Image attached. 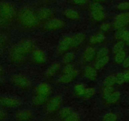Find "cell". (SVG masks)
<instances>
[{
	"mask_svg": "<svg viewBox=\"0 0 129 121\" xmlns=\"http://www.w3.org/2000/svg\"><path fill=\"white\" fill-rule=\"evenodd\" d=\"M34 42L30 39H23L13 45L9 51V59L14 64H20L26 60V55L32 54L35 50Z\"/></svg>",
	"mask_w": 129,
	"mask_h": 121,
	"instance_id": "cell-1",
	"label": "cell"
},
{
	"mask_svg": "<svg viewBox=\"0 0 129 121\" xmlns=\"http://www.w3.org/2000/svg\"><path fill=\"white\" fill-rule=\"evenodd\" d=\"M18 21L19 24L25 28H33L39 24L37 14L30 8H23L18 14Z\"/></svg>",
	"mask_w": 129,
	"mask_h": 121,
	"instance_id": "cell-2",
	"label": "cell"
},
{
	"mask_svg": "<svg viewBox=\"0 0 129 121\" xmlns=\"http://www.w3.org/2000/svg\"><path fill=\"white\" fill-rule=\"evenodd\" d=\"M15 9L9 3H3L0 5V23L6 25L10 23L15 16Z\"/></svg>",
	"mask_w": 129,
	"mask_h": 121,
	"instance_id": "cell-3",
	"label": "cell"
},
{
	"mask_svg": "<svg viewBox=\"0 0 129 121\" xmlns=\"http://www.w3.org/2000/svg\"><path fill=\"white\" fill-rule=\"evenodd\" d=\"M91 16L96 21H103L105 19V13L104 8L100 4V3L94 2L91 4L89 6Z\"/></svg>",
	"mask_w": 129,
	"mask_h": 121,
	"instance_id": "cell-4",
	"label": "cell"
},
{
	"mask_svg": "<svg viewBox=\"0 0 129 121\" xmlns=\"http://www.w3.org/2000/svg\"><path fill=\"white\" fill-rule=\"evenodd\" d=\"M10 80L13 84L19 88L23 89H27L31 86L30 79L25 75L20 74H13L10 78Z\"/></svg>",
	"mask_w": 129,
	"mask_h": 121,
	"instance_id": "cell-5",
	"label": "cell"
},
{
	"mask_svg": "<svg viewBox=\"0 0 129 121\" xmlns=\"http://www.w3.org/2000/svg\"><path fill=\"white\" fill-rule=\"evenodd\" d=\"M22 103L18 98L10 96H0V106L3 108H15L19 107Z\"/></svg>",
	"mask_w": 129,
	"mask_h": 121,
	"instance_id": "cell-6",
	"label": "cell"
},
{
	"mask_svg": "<svg viewBox=\"0 0 129 121\" xmlns=\"http://www.w3.org/2000/svg\"><path fill=\"white\" fill-rule=\"evenodd\" d=\"M129 24V12L125 11L118 14L115 17L113 22L114 28L117 30L125 28Z\"/></svg>",
	"mask_w": 129,
	"mask_h": 121,
	"instance_id": "cell-7",
	"label": "cell"
},
{
	"mask_svg": "<svg viewBox=\"0 0 129 121\" xmlns=\"http://www.w3.org/2000/svg\"><path fill=\"white\" fill-rule=\"evenodd\" d=\"M65 21L60 18H51L47 20L44 25V29L47 31H54L65 27Z\"/></svg>",
	"mask_w": 129,
	"mask_h": 121,
	"instance_id": "cell-8",
	"label": "cell"
},
{
	"mask_svg": "<svg viewBox=\"0 0 129 121\" xmlns=\"http://www.w3.org/2000/svg\"><path fill=\"white\" fill-rule=\"evenodd\" d=\"M62 102V98L60 95H56L50 98L46 105V111L49 113H54L60 109Z\"/></svg>",
	"mask_w": 129,
	"mask_h": 121,
	"instance_id": "cell-9",
	"label": "cell"
},
{
	"mask_svg": "<svg viewBox=\"0 0 129 121\" xmlns=\"http://www.w3.org/2000/svg\"><path fill=\"white\" fill-rule=\"evenodd\" d=\"M52 92V88L50 84L45 82L40 83L37 86L35 91V95L49 98Z\"/></svg>",
	"mask_w": 129,
	"mask_h": 121,
	"instance_id": "cell-10",
	"label": "cell"
},
{
	"mask_svg": "<svg viewBox=\"0 0 129 121\" xmlns=\"http://www.w3.org/2000/svg\"><path fill=\"white\" fill-rule=\"evenodd\" d=\"M72 47V37L66 36L59 42L57 46V53L59 54H64Z\"/></svg>",
	"mask_w": 129,
	"mask_h": 121,
	"instance_id": "cell-11",
	"label": "cell"
},
{
	"mask_svg": "<svg viewBox=\"0 0 129 121\" xmlns=\"http://www.w3.org/2000/svg\"><path fill=\"white\" fill-rule=\"evenodd\" d=\"M15 117L17 121H30L34 118V114L31 110L21 109L16 112Z\"/></svg>",
	"mask_w": 129,
	"mask_h": 121,
	"instance_id": "cell-12",
	"label": "cell"
},
{
	"mask_svg": "<svg viewBox=\"0 0 129 121\" xmlns=\"http://www.w3.org/2000/svg\"><path fill=\"white\" fill-rule=\"evenodd\" d=\"M32 59L37 64H43L47 60V55L41 49H35L32 53Z\"/></svg>",
	"mask_w": 129,
	"mask_h": 121,
	"instance_id": "cell-13",
	"label": "cell"
},
{
	"mask_svg": "<svg viewBox=\"0 0 129 121\" xmlns=\"http://www.w3.org/2000/svg\"><path fill=\"white\" fill-rule=\"evenodd\" d=\"M96 52L92 46H88L84 49L83 55V60L84 63H90L96 58Z\"/></svg>",
	"mask_w": 129,
	"mask_h": 121,
	"instance_id": "cell-14",
	"label": "cell"
},
{
	"mask_svg": "<svg viewBox=\"0 0 129 121\" xmlns=\"http://www.w3.org/2000/svg\"><path fill=\"white\" fill-rule=\"evenodd\" d=\"M37 16L39 21H45L50 20L53 16V11L51 9L47 8H43L40 9L37 13Z\"/></svg>",
	"mask_w": 129,
	"mask_h": 121,
	"instance_id": "cell-15",
	"label": "cell"
},
{
	"mask_svg": "<svg viewBox=\"0 0 129 121\" xmlns=\"http://www.w3.org/2000/svg\"><path fill=\"white\" fill-rule=\"evenodd\" d=\"M78 75V71L77 69H75L73 72L66 74H62L59 79V82L62 84H68L73 82Z\"/></svg>",
	"mask_w": 129,
	"mask_h": 121,
	"instance_id": "cell-16",
	"label": "cell"
},
{
	"mask_svg": "<svg viewBox=\"0 0 129 121\" xmlns=\"http://www.w3.org/2000/svg\"><path fill=\"white\" fill-rule=\"evenodd\" d=\"M84 74L86 78L91 81H94L98 78V72L94 67L87 66L84 69Z\"/></svg>",
	"mask_w": 129,
	"mask_h": 121,
	"instance_id": "cell-17",
	"label": "cell"
},
{
	"mask_svg": "<svg viewBox=\"0 0 129 121\" xmlns=\"http://www.w3.org/2000/svg\"><path fill=\"white\" fill-rule=\"evenodd\" d=\"M115 38L118 40H122L126 45L129 42V30L125 28L117 30L115 33Z\"/></svg>",
	"mask_w": 129,
	"mask_h": 121,
	"instance_id": "cell-18",
	"label": "cell"
},
{
	"mask_svg": "<svg viewBox=\"0 0 129 121\" xmlns=\"http://www.w3.org/2000/svg\"><path fill=\"white\" fill-rule=\"evenodd\" d=\"M64 15L68 20L72 21H78L80 18V14L77 10L73 8H68L64 11Z\"/></svg>",
	"mask_w": 129,
	"mask_h": 121,
	"instance_id": "cell-19",
	"label": "cell"
},
{
	"mask_svg": "<svg viewBox=\"0 0 129 121\" xmlns=\"http://www.w3.org/2000/svg\"><path fill=\"white\" fill-rule=\"evenodd\" d=\"M72 37V47H78L81 45L86 40L85 34L79 33Z\"/></svg>",
	"mask_w": 129,
	"mask_h": 121,
	"instance_id": "cell-20",
	"label": "cell"
},
{
	"mask_svg": "<svg viewBox=\"0 0 129 121\" xmlns=\"http://www.w3.org/2000/svg\"><path fill=\"white\" fill-rule=\"evenodd\" d=\"M121 98V93L118 91H115L112 95L109 96L105 100L106 104L107 105H113L115 104L116 103L120 100Z\"/></svg>",
	"mask_w": 129,
	"mask_h": 121,
	"instance_id": "cell-21",
	"label": "cell"
},
{
	"mask_svg": "<svg viewBox=\"0 0 129 121\" xmlns=\"http://www.w3.org/2000/svg\"><path fill=\"white\" fill-rule=\"evenodd\" d=\"M60 68V64L59 63H54L48 68L45 72V76L48 78L52 77L59 71V69Z\"/></svg>",
	"mask_w": 129,
	"mask_h": 121,
	"instance_id": "cell-22",
	"label": "cell"
},
{
	"mask_svg": "<svg viewBox=\"0 0 129 121\" xmlns=\"http://www.w3.org/2000/svg\"><path fill=\"white\" fill-rule=\"evenodd\" d=\"M105 36L102 32L93 34L89 38V42L91 44H97L103 42L105 40Z\"/></svg>",
	"mask_w": 129,
	"mask_h": 121,
	"instance_id": "cell-23",
	"label": "cell"
},
{
	"mask_svg": "<svg viewBox=\"0 0 129 121\" xmlns=\"http://www.w3.org/2000/svg\"><path fill=\"white\" fill-rule=\"evenodd\" d=\"M110 57L109 56H106L104 57L100 58V59H96V61L94 63V68H96V70H100V69H103L104 67L108 64L109 63Z\"/></svg>",
	"mask_w": 129,
	"mask_h": 121,
	"instance_id": "cell-24",
	"label": "cell"
},
{
	"mask_svg": "<svg viewBox=\"0 0 129 121\" xmlns=\"http://www.w3.org/2000/svg\"><path fill=\"white\" fill-rule=\"evenodd\" d=\"M74 111L73 110V108H71L69 107H66L62 108V109L60 110L59 113V115L61 120L65 119L66 118L70 116L72 113L74 112Z\"/></svg>",
	"mask_w": 129,
	"mask_h": 121,
	"instance_id": "cell-25",
	"label": "cell"
},
{
	"mask_svg": "<svg viewBox=\"0 0 129 121\" xmlns=\"http://www.w3.org/2000/svg\"><path fill=\"white\" fill-rule=\"evenodd\" d=\"M126 57H127L126 52L125 51V50H122V51L114 54V61L116 64H121L123 63Z\"/></svg>",
	"mask_w": 129,
	"mask_h": 121,
	"instance_id": "cell-26",
	"label": "cell"
},
{
	"mask_svg": "<svg viewBox=\"0 0 129 121\" xmlns=\"http://www.w3.org/2000/svg\"><path fill=\"white\" fill-rule=\"evenodd\" d=\"M86 87L82 83H78L74 86V93L78 97H81L83 98V95H84V92H85Z\"/></svg>",
	"mask_w": 129,
	"mask_h": 121,
	"instance_id": "cell-27",
	"label": "cell"
},
{
	"mask_svg": "<svg viewBox=\"0 0 129 121\" xmlns=\"http://www.w3.org/2000/svg\"><path fill=\"white\" fill-rule=\"evenodd\" d=\"M74 59H75L74 53L72 52H66L64 54L62 60V63L66 65V64H71L74 60Z\"/></svg>",
	"mask_w": 129,
	"mask_h": 121,
	"instance_id": "cell-28",
	"label": "cell"
},
{
	"mask_svg": "<svg viewBox=\"0 0 129 121\" xmlns=\"http://www.w3.org/2000/svg\"><path fill=\"white\" fill-rule=\"evenodd\" d=\"M125 45V44L123 42L122 40H118L117 43L114 44L113 47V49H112V51L114 54H117V53L119 52L122 51V50H124Z\"/></svg>",
	"mask_w": 129,
	"mask_h": 121,
	"instance_id": "cell-29",
	"label": "cell"
},
{
	"mask_svg": "<svg viewBox=\"0 0 129 121\" xmlns=\"http://www.w3.org/2000/svg\"><path fill=\"white\" fill-rule=\"evenodd\" d=\"M115 92V89L113 86H104V88L102 90V98L105 100L110 95H112Z\"/></svg>",
	"mask_w": 129,
	"mask_h": 121,
	"instance_id": "cell-30",
	"label": "cell"
},
{
	"mask_svg": "<svg viewBox=\"0 0 129 121\" xmlns=\"http://www.w3.org/2000/svg\"><path fill=\"white\" fill-rule=\"evenodd\" d=\"M115 84H116L115 76L113 74L107 76L103 81V84L107 86H113Z\"/></svg>",
	"mask_w": 129,
	"mask_h": 121,
	"instance_id": "cell-31",
	"label": "cell"
},
{
	"mask_svg": "<svg viewBox=\"0 0 129 121\" xmlns=\"http://www.w3.org/2000/svg\"><path fill=\"white\" fill-rule=\"evenodd\" d=\"M109 49L107 47H103L100 48L96 52V59H100V58L108 56L109 54Z\"/></svg>",
	"mask_w": 129,
	"mask_h": 121,
	"instance_id": "cell-32",
	"label": "cell"
},
{
	"mask_svg": "<svg viewBox=\"0 0 129 121\" xmlns=\"http://www.w3.org/2000/svg\"><path fill=\"white\" fill-rule=\"evenodd\" d=\"M118 116L113 112H108L105 113L103 117L102 121H117Z\"/></svg>",
	"mask_w": 129,
	"mask_h": 121,
	"instance_id": "cell-33",
	"label": "cell"
},
{
	"mask_svg": "<svg viewBox=\"0 0 129 121\" xmlns=\"http://www.w3.org/2000/svg\"><path fill=\"white\" fill-rule=\"evenodd\" d=\"M96 93V90L94 88H86L85 92H84V95H83V98L84 99H89L91 97H93V96L95 95Z\"/></svg>",
	"mask_w": 129,
	"mask_h": 121,
	"instance_id": "cell-34",
	"label": "cell"
},
{
	"mask_svg": "<svg viewBox=\"0 0 129 121\" xmlns=\"http://www.w3.org/2000/svg\"><path fill=\"white\" fill-rule=\"evenodd\" d=\"M117 8L120 11H126L129 10V2L128 1H123L117 5Z\"/></svg>",
	"mask_w": 129,
	"mask_h": 121,
	"instance_id": "cell-35",
	"label": "cell"
},
{
	"mask_svg": "<svg viewBox=\"0 0 129 121\" xmlns=\"http://www.w3.org/2000/svg\"><path fill=\"white\" fill-rule=\"evenodd\" d=\"M115 76L116 79V83L118 84H122L123 83H125V78H124V74L123 73H118L115 75Z\"/></svg>",
	"mask_w": 129,
	"mask_h": 121,
	"instance_id": "cell-36",
	"label": "cell"
},
{
	"mask_svg": "<svg viewBox=\"0 0 129 121\" xmlns=\"http://www.w3.org/2000/svg\"><path fill=\"white\" fill-rule=\"evenodd\" d=\"M62 121H80V117L79 114L76 112H74L70 116L66 118Z\"/></svg>",
	"mask_w": 129,
	"mask_h": 121,
	"instance_id": "cell-37",
	"label": "cell"
},
{
	"mask_svg": "<svg viewBox=\"0 0 129 121\" xmlns=\"http://www.w3.org/2000/svg\"><path fill=\"white\" fill-rule=\"evenodd\" d=\"M6 42H7V40H6V37L4 35L0 34V56L2 55L3 50L5 47L6 46Z\"/></svg>",
	"mask_w": 129,
	"mask_h": 121,
	"instance_id": "cell-38",
	"label": "cell"
},
{
	"mask_svg": "<svg viewBox=\"0 0 129 121\" xmlns=\"http://www.w3.org/2000/svg\"><path fill=\"white\" fill-rule=\"evenodd\" d=\"M74 66L71 64H66L65 66L62 69V74H66V73H69L73 72V71L75 70Z\"/></svg>",
	"mask_w": 129,
	"mask_h": 121,
	"instance_id": "cell-39",
	"label": "cell"
},
{
	"mask_svg": "<svg viewBox=\"0 0 129 121\" xmlns=\"http://www.w3.org/2000/svg\"><path fill=\"white\" fill-rule=\"evenodd\" d=\"M111 27V24L108 22H104L103 23L101 24L100 25V28L101 31L102 32H107L110 30Z\"/></svg>",
	"mask_w": 129,
	"mask_h": 121,
	"instance_id": "cell-40",
	"label": "cell"
},
{
	"mask_svg": "<svg viewBox=\"0 0 129 121\" xmlns=\"http://www.w3.org/2000/svg\"><path fill=\"white\" fill-rule=\"evenodd\" d=\"M8 117V115L7 112L3 108H0V121L6 120Z\"/></svg>",
	"mask_w": 129,
	"mask_h": 121,
	"instance_id": "cell-41",
	"label": "cell"
},
{
	"mask_svg": "<svg viewBox=\"0 0 129 121\" xmlns=\"http://www.w3.org/2000/svg\"><path fill=\"white\" fill-rule=\"evenodd\" d=\"M122 65L125 69H129V56H127L123 63H122Z\"/></svg>",
	"mask_w": 129,
	"mask_h": 121,
	"instance_id": "cell-42",
	"label": "cell"
},
{
	"mask_svg": "<svg viewBox=\"0 0 129 121\" xmlns=\"http://www.w3.org/2000/svg\"><path fill=\"white\" fill-rule=\"evenodd\" d=\"M73 2L76 5H84L87 3L88 0H72Z\"/></svg>",
	"mask_w": 129,
	"mask_h": 121,
	"instance_id": "cell-43",
	"label": "cell"
},
{
	"mask_svg": "<svg viewBox=\"0 0 129 121\" xmlns=\"http://www.w3.org/2000/svg\"><path fill=\"white\" fill-rule=\"evenodd\" d=\"M123 74H124V78L125 83H129V69L125 71L123 73Z\"/></svg>",
	"mask_w": 129,
	"mask_h": 121,
	"instance_id": "cell-44",
	"label": "cell"
},
{
	"mask_svg": "<svg viewBox=\"0 0 129 121\" xmlns=\"http://www.w3.org/2000/svg\"><path fill=\"white\" fill-rule=\"evenodd\" d=\"M4 73H5V72H4V69H3L2 67L0 66V83H1V81H2L3 79V77L4 76Z\"/></svg>",
	"mask_w": 129,
	"mask_h": 121,
	"instance_id": "cell-45",
	"label": "cell"
},
{
	"mask_svg": "<svg viewBox=\"0 0 129 121\" xmlns=\"http://www.w3.org/2000/svg\"><path fill=\"white\" fill-rule=\"evenodd\" d=\"M94 2H96V3H101V2H103L105 0H93Z\"/></svg>",
	"mask_w": 129,
	"mask_h": 121,
	"instance_id": "cell-46",
	"label": "cell"
},
{
	"mask_svg": "<svg viewBox=\"0 0 129 121\" xmlns=\"http://www.w3.org/2000/svg\"><path fill=\"white\" fill-rule=\"evenodd\" d=\"M47 121H57V120H49Z\"/></svg>",
	"mask_w": 129,
	"mask_h": 121,
	"instance_id": "cell-47",
	"label": "cell"
},
{
	"mask_svg": "<svg viewBox=\"0 0 129 121\" xmlns=\"http://www.w3.org/2000/svg\"><path fill=\"white\" fill-rule=\"evenodd\" d=\"M127 45H128V47H129V42H128V44H127Z\"/></svg>",
	"mask_w": 129,
	"mask_h": 121,
	"instance_id": "cell-48",
	"label": "cell"
}]
</instances>
